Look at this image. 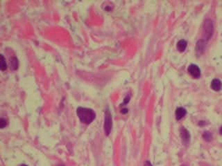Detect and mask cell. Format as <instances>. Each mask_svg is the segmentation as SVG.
<instances>
[{
    "mask_svg": "<svg viewBox=\"0 0 222 166\" xmlns=\"http://www.w3.org/2000/svg\"><path fill=\"white\" fill-rule=\"evenodd\" d=\"M187 42L184 39H181V40H179L178 42L177 43V49L180 52H183L185 51L186 47H187Z\"/></svg>",
    "mask_w": 222,
    "mask_h": 166,
    "instance_id": "cell-8",
    "label": "cell"
},
{
    "mask_svg": "<svg viewBox=\"0 0 222 166\" xmlns=\"http://www.w3.org/2000/svg\"><path fill=\"white\" fill-rule=\"evenodd\" d=\"M181 137L184 144L187 145L189 143L190 140V134L189 133V132H188L185 128H181Z\"/></svg>",
    "mask_w": 222,
    "mask_h": 166,
    "instance_id": "cell-5",
    "label": "cell"
},
{
    "mask_svg": "<svg viewBox=\"0 0 222 166\" xmlns=\"http://www.w3.org/2000/svg\"><path fill=\"white\" fill-rule=\"evenodd\" d=\"M20 166H27V165H21Z\"/></svg>",
    "mask_w": 222,
    "mask_h": 166,
    "instance_id": "cell-17",
    "label": "cell"
},
{
    "mask_svg": "<svg viewBox=\"0 0 222 166\" xmlns=\"http://www.w3.org/2000/svg\"><path fill=\"white\" fill-rule=\"evenodd\" d=\"M144 166H152V165H151V163L149 162V161H146Z\"/></svg>",
    "mask_w": 222,
    "mask_h": 166,
    "instance_id": "cell-14",
    "label": "cell"
},
{
    "mask_svg": "<svg viewBox=\"0 0 222 166\" xmlns=\"http://www.w3.org/2000/svg\"><path fill=\"white\" fill-rule=\"evenodd\" d=\"M7 69V64H6V60L4 58L3 55L1 56V71H5Z\"/></svg>",
    "mask_w": 222,
    "mask_h": 166,
    "instance_id": "cell-11",
    "label": "cell"
},
{
    "mask_svg": "<svg viewBox=\"0 0 222 166\" xmlns=\"http://www.w3.org/2000/svg\"><path fill=\"white\" fill-rule=\"evenodd\" d=\"M0 126H1V128L5 127L6 126V121L5 119L1 118V121H0Z\"/></svg>",
    "mask_w": 222,
    "mask_h": 166,
    "instance_id": "cell-13",
    "label": "cell"
},
{
    "mask_svg": "<svg viewBox=\"0 0 222 166\" xmlns=\"http://www.w3.org/2000/svg\"><path fill=\"white\" fill-rule=\"evenodd\" d=\"M188 72L194 78H198L201 76V70L199 67L196 64H190L188 67Z\"/></svg>",
    "mask_w": 222,
    "mask_h": 166,
    "instance_id": "cell-4",
    "label": "cell"
},
{
    "mask_svg": "<svg viewBox=\"0 0 222 166\" xmlns=\"http://www.w3.org/2000/svg\"><path fill=\"white\" fill-rule=\"evenodd\" d=\"M121 112L122 113H126L128 112V110H127V109H123V110H122Z\"/></svg>",
    "mask_w": 222,
    "mask_h": 166,
    "instance_id": "cell-15",
    "label": "cell"
},
{
    "mask_svg": "<svg viewBox=\"0 0 222 166\" xmlns=\"http://www.w3.org/2000/svg\"><path fill=\"white\" fill-rule=\"evenodd\" d=\"M186 114V110L183 107H178L176 110V118L177 120L181 119Z\"/></svg>",
    "mask_w": 222,
    "mask_h": 166,
    "instance_id": "cell-9",
    "label": "cell"
},
{
    "mask_svg": "<svg viewBox=\"0 0 222 166\" xmlns=\"http://www.w3.org/2000/svg\"><path fill=\"white\" fill-rule=\"evenodd\" d=\"M206 42L204 40H199L197 42L196 45V52L198 55L203 53V52L204 51L205 49H206Z\"/></svg>",
    "mask_w": 222,
    "mask_h": 166,
    "instance_id": "cell-6",
    "label": "cell"
},
{
    "mask_svg": "<svg viewBox=\"0 0 222 166\" xmlns=\"http://www.w3.org/2000/svg\"><path fill=\"white\" fill-rule=\"evenodd\" d=\"M112 127H113V122H112V116L109 110H106L105 112L104 118V132L106 136H108L111 134Z\"/></svg>",
    "mask_w": 222,
    "mask_h": 166,
    "instance_id": "cell-3",
    "label": "cell"
},
{
    "mask_svg": "<svg viewBox=\"0 0 222 166\" xmlns=\"http://www.w3.org/2000/svg\"><path fill=\"white\" fill-rule=\"evenodd\" d=\"M10 64V68H11L12 69H13V70H15V69H18V59H17L15 57L11 58Z\"/></svg>",
    "mask_w": 222,
    "mask_h": 166,
    "instance_id": "cell-10",
    "label": "cell"
},
{
    "mask_svg": "<svg viewBox=\"0 0 222 166\" xmlns=\"http://www.w3.org/2000/svg\"><path fill=\"white\" fill-rule=\"evenodd\" d=\"M77 113L80 121L87 125L92 123L96 117L94 111L89 108L79 107L77 110Z\"/></svg>",
    "mask_w": 222,
    "mask_h": 166,
    "instance_id": "cell-1",
    "label": "cell"
},
{
    "mask_svg": "<svg viewBox=\"0 0 222 166\" xmlns=\"http://www.w3.org/2000/svg\"><path fill=\"white\" fill-rule=\"evenodd\" d=\"M182 166H185V165H182Z\"/></svg>",
    "mask_w": 222,
    "mask_h": 166,
    "instance_id": "cell-18",
    "label": "cell"
},
{
    "mask_svg": "<svg viewBox=\"0 0 222 166\" xmlns=\"http://www.w3.org/2000/svg\"><path fill=\"white\" fill-rule=\"evenodd\" d=\"M203 137H204V140H206V141H210L212 140V135L208 132H204V134H203Z\"/></svg>",
    "mask_w": 222,
    "mask_h": 166,
    "instance_id": "cell-12",
    "label": "cell"
},
{
    "mask_svg": "<svg viewBox=\"0 0 222 166\" xmlns=\"http://www.w3.org/2000/svg\"><path fill=\"white\" fill-rule=\"evenodd\" d=\"M221 81L219 79H214L211 83V88L216 91L221 90Z\"/></svg>",
    "mask_w": 222,
    "mask_h": 166,
    "instance_id": "cell-7",
    "label": "cell"
},
{
    "mask_svg": "<svg viewBox=\"0 0 222 166\" xmlns=\"http://www.w3.org/2000/svg\"><path fill=\"white\" fill-rule=\"evenodd\" d=\"M213 23L210 19H207L204 23V39L205 42L208 41L213 34Z\"/></svg>",
    "mask_w": 222,
    "mask_h": 166,
    "instance_id": "cell-2",
    "label": "cell"
},
{
    "mask_svg": "<svg viewBox=\"0 0 222 166\" xmlns=\"http://www.w3.org/2000/svg\"><path fill=\"white\" fill-rule=\"evenodd\" d=\"M220 133H221V134L222 135V127H221V129H220Z\"/></svg>",
    "mask_w": 222,
    "mask_h": 166,
    "instance_id": "cell-16",
    "label": "cell"
}]
</instances>
